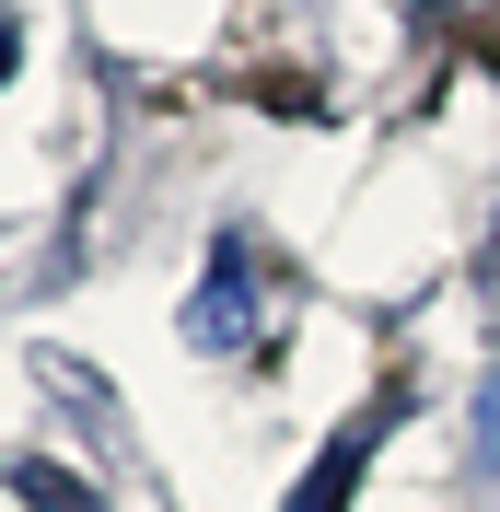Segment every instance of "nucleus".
Instances as JSON below:
<instances>
[{"label":"nucleus","instance_id":"3","mask_svg":"<svg viewBox=\"0 0 500 512\" xmlns=\"http://www.w3.org/2000/svg\"><path fill=\"white\" fill-rule=\"evenodd\" d=\"M0 82H12V24H0Z\"/></svg>","mask_w":500,"mask_h":512},{"label":"nucleus","instance_id":"2","mask_svg":"<svg viewBox=\"0 0 500 512\" xmlns=\"http://www.w3.org/2000/svg\"><path fill=\"white\" fill-rule=\"evenodd\" d=\"M12 489H24V501H35V512H105V501H94V489L70 478V466H35V454H24V466H12Z\"/></svg>","mask_w":500,"mask_h":512},{"label":"nucleus","instance_id":"1","mask_svg":"<svg viewBox=\"0 0 500 512\" xmlns=\"http://www.w3.org/2000/svg\"><path fill=\"white\" fill-rule=\"evenodd\" d=\"M373 431H384V419H349L338 443H326V466L291 489V512H349V489H361V466H373Z\"/></svg>","mask_w":500,"mask_h":512}]
</instances>
